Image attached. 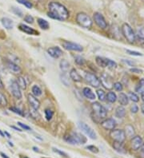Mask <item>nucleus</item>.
I'll return each instance as SVG.
<instances>
[{
    "label": "nucleus",
    "mask_w": 144,
    "mask_h": 158,
    "mask_svg": "<svg viewBox=\"0 0 144 158\" xmlns=\"http://www.w3.org/2000/svg\"><path fill=\"white\" fill-rule=\"evenodd\" d=\"M141 154L143 156V157L144 158V142L143 143V145L141 147Z\"/></svg>",
    "instance_id": "864d4df0"
},
{
    "label": "nucleus",
    "mask_w": 144,
    "mask_h": 158,
    "mask_svg": "<svg viewBox=\"0 0 144 158\" xmlns=\"http://www.w3.org/2000/svg\"><path fill=\"white\" fill-rule=\"evenodd\" d=\"M21 88L18 85L17 82H12L10 85V89L13 96L16 99H21L22 98V92H21Z\"/></svg>",
    "instance_id": "ddd939ff"
},
{
    "label": "nucleus",
    "mask_w": 144,
    "mask_h": 158,
    "mask_svg": "<svg viewBox=\"0 0 144 158\" xmlns=\"http://www.w3.org/2000/svg\"><path fill=\"white\" fill-rule=\"evenodd\" d=\"M8 143H9V144H10V145H11V146H13V144H12L11 142H8Z\"/></svg>",
    "instance_id": "0e129e2a"
},
{
    "label": "nucleus",
    "mask_w": 144,
    "mask_h": 158,
    "mask_svg": "<svg viewBox=\"0 0 144 158\" xmlns=\"http://www.w3.org/2000/svg\"><path fill=\"white\" fill-rule=\"evenodd\" d=\"M75 62L77 65H84V63H85V60H84L83 58L80 57V56H76L75 58Z\"/></svg>",
    "instance_id": "58836bf2"
},
{
    "label": "nucleus",
    "mask_w": 144,
    "mask_h": 158,
    "mask_svg": "<svg viewBox=\"0 0 144 158\" xmlns=\"http://www.w3.org/2000/svg\"><path fill=\"white\" fill-rule=\"evenodd\" d=\"M117 64L116 62H114L110 59H107V66L106 67H109V68H116Z\"/></svg>",
    "instance_id": "a19ab883"
},
{
    "label": "nucleus",
    "mask_w": 144,
    "mask_h": 158,
    "mask_svg": "<svg viewBox=\"0 0 144 158\" xmlns=\"http://www.w3.org/2000/svg\"><path fill=\"white\" fill-rule=\"evenodd\" d=\"M122 33H123L124 37L126 38V39L128 41V42L134 43V42L136 41V35L129 24L124 23L122 26Z\"/></svg>",
    "instance_id": "39448f33"
},
{
    "label": "nucleus",
    "mask_w": 144,
    "mask_h": 158,
    "mask_svg": "<svg viewBox=\"0 0 144 158\" xmlns=\"http://www.w3.org/2000/svg\"><path fill=\"white\" fill-rule=\"evenodd\" d=\"M141 111H142L143 114H144V103L142 104V106H141Z\"/></svg>",
    "instance_id": "5fc2aeb1"
},
{
    "label": "nucleus",
    "mask_w": 144,
    "mask_h": 158,
    "mask_svg": "<svg viewBox=\"0 0 144 158\" xmlns=\"http://www.w3.org/2000/svg\"><path fill=\"white\" fill-rule=\"evenodd\" d=\"M86 149H88L89 151L92 152L94 153H99V148H97L95 145H89L86 147Z\"/></svg>",
    "instance_id": "79ce46f5"
},
{
    "label": "nucleus",
    "mask_w": 144,
    "mask_h": 158,
    "mask_svg": "<svg viewBox=\"0 0 144 158\" xmlns=\"http://www.w3.org/2000/svg\"><path fill=\"white\" fill-rule=\"evenodd\" d=\"M113 147L118 153H126V149H125V148L123 147V143L115 141L113 144Z\"/></svg>",
    "instance_id": "5701e85b"
},
{
    "label": "nucleus",
    "mask_w": 144,
    "mask_h": 158,
    "mask_svg": "<svg viewBox=\"0 0 144 158\" xmlns=\"http://www.w3.org/2000/svg\"><path fill=\"white\" fill-rule=\"evenodd\" d=\"M70 77L74 81V82H81L82 81V77L79 74L78 71L76 70L75 69H72L71 71H70Z\"/></svg>",
    "instance_id": "aec40b11"
},
{
    "label": "nucleus",
    "mask_w": 144,
    "mask_h": 158,
    "mask_svg": "<svg viewBox=\"0 0 144 158\" xmlns=\"http://www.w3.org/2000/svg\"><path fill=\"white\" fill-rule=\"evenodd\" d=\"M33 150L35 152H39V150H38V148H36V147H33Z\"/></svg>",
    "instance_id": "052dcab7"
},
{
    "label": "nucleus",
    "mask_w": 144,
    "mask_h": 158,
    "mask_svg": "<svg viewBox=\"0 0 144 158\" xmlns=\"http://www.w3.org/2000/svg\"><path fill=\"white\" fill-rule=\"evenodd\" d=\"M107 59H105V58H102V57H96L95 61L99 66L104 68V67L107 66Z\"/></svg>",
    "instance_id": "bb28decb"
},
{
    "label": "nucleus",
    "mask_w": 144,
    "mask_h": 158,
    "mask_svg": "<svg viewBox=\"0 0 144 158\" xmlns=\"http://www.w3.org/2000/svg\"><path fill=\"white\" fill-rule=\"evenodd\" d=\"M110 138H112L115 141L121 142V143H123L125 141V139H126L125 132L123 129H114L113 130L110 131Z\"/></svg>",
    "instance_id": "423d86ee"
},
{
    "label": "nucleus",
    "mask_w": 144,
    "mask_h": 158,
    "mask_svg": "<svg viewBox=\"0 0 144 158\" xmlns=\"http://www.w3.org/2000/svg\"><path fill=\"white\" fill-rule=\"evenodd\" d=\"M62 46L63 48L67 50H73V51H79L81 52L83 50V48L81 45L75 43V42H72L63 41L62 42Z\"/></svg>",
    "instance_id": "6e6552de"
},
{
    "label": "nucleus",
    "mask_w": 144,
    "mask_h": 158,
    "mask_svg": "<svg viewBox=\"0 0 144 158\" xmlns=\"http://www.w3.org/2000/svg\"><path fill=\"white\" fill-rule=\"evenodd\" d=\"M7 68L10 69L11 72H13L14 74H18V73L21 72L20 66H19L17 64H15L14 62H7Z\"/></svg>",
    "instance_id": "6ab92c4d"
},
{
    "label": "nucleus",
    "mask_w": 144,
    "mask_h": 158,
    "mask_svg": "<svg viewBox=\"0 0 144 158\" xmlns=\"http://www.w3.org/2000/svg\"><path fill=\"white\" fill-rule=\"evenodd\" d=\"M60 78H61V82H62L66 86H70V82H69V79L67 78V76L65 74H62L60 75Z\"/></svg>",
    "instance_id": "c9c22d12"
},
{
    "label": "nucleus",
    "mask_w": 144,
    "mask_h": 158,
    "mask_svg": "<svg viewBox=\"0 0 144 158\" xmlns=\"http://www.w3.org/2000/svg\"><path fill=\"white\" fill-rule=\"evenodd\" d=\"M128 98H130L132 101H134V102H138L139 101V97H138L137 94H135L133 92H130L129 93V96H128Z\"/></svg>",
    "instance_id": "e433bc0d"
},
{
    "label": "nucleus",
    "mask_w": 144,
    "mask_h": 158,
    "mask_svg": "<svg viewBox=\"0 0 144 158\" xmlns=\"http://www.w3.org/2000/svg\"><path fill=\"white\" fill-rule=\"evenodd\" d=\"M18 3H19L22 5H24L26 7H27L29 9H31L33 7V5L31 3L30 1H28V0H16Z\"/></svg>",
    "instance_id": "f704fd0d"
},
{
    "label": "nucleus",
    "mask_w": 144,
    "mask_h": 158,
    "mask_svg": "<svg viewBox=\"0 0 144 158\" xmlns=\"http://www.w3.org/2000/svg\"><path fill=\"white\" fill-rule=\"evenodd\" d=\"M141 94H142V99H143V101H144V91L143 92V93H141Z\"/></svg>",
    "instance_id": "680f3d73"
},
{
    "label": "nucleus",
    "mask_w": 144,
    "mask_h": 158,
    "mask_svg": "<svg viewBox=\"0 0 144 158\" xmlns=\"http://www.w3.org/2000/svg\"><path fill=\"white\" fill-rule=\"evenodd\" d=\"M125 135H126V137L127 138H132L134 137V133H135V132H134V127L132 126V125H126V127H125Z\"/></svg>",
    "instance_id": "4be33fe9"
},
{
    "label": "nucleus",
    "mask_w": 144,
    "mask_h": 158,
    "mask_svg": "<svg viewBox=\"0 0 144 158\" xmlns=\"http://www.w3.org/2000/svg\"><path fill=\"white\" fill-rule=\"evenodd\" d=\"M1 22H2V24H3L4 27L7 29V30H10L14 27L13 21L10 19V18H3L1 19Z\"/></svg>",
    "instance_id": "a211bd4d"
},
{
    "label": "nucleus",
    "mask_w": 144,
    "mask_h": 158,
    "mask_svg": "<svg viewBox=\"0 0 144 158\" xmlns=\"http://www.w3.org/2000/svg\"><path fill=\"white\" fill-rule=\"evenodd\" d=\"M97 95H98V97L101 101H104L106 100V94L102 89H98L97 90Z\"/></svg>",
    "instance_id": "72a5a7b5"
},
{
    "label": "nucleus",
    "mask_w": 144,
    "mask_h": 158,
    "mask_svg": "<svg viewBox=\"0 0 144 158\" xmlns=\"http://www.w3.org/2000/svg\"><path fill=\"white\" fill-rule=\"evenodd\" d=\"M18 125L20 126L23 129H24V130H27V131H30L31 130V128L30 127V126H28V125H25V124L22 123V122H20V121H19L18 122Z\"/></svg>",
    "instance_id": "a18cd8bd"
},
{
    "label": "nucleus",
    "mask_w": 144,
    "mask_h": 158,
    "mask_svg": "<svg viewBox=\"0 0 144 158\" xmlns=\"http://www.w3.org/2000/svg\"><path fill=\"white\" fill-rule=\"evenodd\" d=\"M24 21L27 22V23H31V24H32V23L34 22V18L32 17L31 15H30V14H28V15H26V16H25V18H24Z\"/></svg>",
    "instance_id": "37998d69"
},
{
    "label": "nucleus",
    "mask_w": 144,
    "mask_h": 158,
    "mask_svg": "<svg viewBox=\"0 0 144 158\" xmlns=\"http://www.w3.org/2000/svg\"><path fill=\"white\" fill-rule=\"evenodd\" d=\"M53 151L55 152V153H58V154H60L61 156H63V157H67V153H65L64 152H62L60 151V150H58V149H57V148H53Z\"/></svg>",
    "instance_id": "8fccbe9b"
},
{
    "label": "nucleus",
    "mask_w": 144,
    "mask_h": 158,
    "mask_svg": "<svg viewBox=\"0 0 144 158\" xmlns=\"http://www.w3.org/2000/svg\"><path fill=\"white\" fill-rule=\"evenodd\" d=\"M106 99L110 102V103H114V102H115L117 100V96L115 93H114V92H109V93H107V94L106 95Z\"/></svg>",
    "instance_id": "c85d7f7f"
},
{
    "label": "nucleus",
    "mask_w": 144,
    "mask_h": 158,
    "mask_svg": "<svg viewBox=\"0 0 144 158\" xmlns=\"http://www.w3.org/2000/svg\"><path fill=\"white\" fill-rule=\"evenodd\" d=\"M100 82L103 85L106 89H110L113 88V83L111 81V78L109 75H107L106 74H103L101 76V78L99 79Z\"/></svg>",
    "instance_id": "f8f14e48"
},
{
    "label": "nucleus",
    "mask_w": 144,
    "mask_h": 158,
    "mask_svg": "<svg viewBox=\"0 0 144 158\" xmlns=\"http://www.w3.org/2000/svg\"><path fill=\"white\" fill-rule=\"evenodd\" d=\"M48 54L54 59H58L61 57L62 54V51L61 49L58 46H54V47H50L47 50Z\"/></svg>",
    "instance_id": "2eb2a0df"
},
{
    "label": "nucleus",
    "mask_w": 144,
    "mask_h": 158,
    "mask_svg": "<svg viewBox=\"0 0 144 158\" xmlns=\"http://www.w3.org/2000/svg\"><path fill=\"white\" fill-rule=\"evenodd\" d=\"M49 12L48 16L53 19L59 21H65L70 16L68 10L65 6L59 3L58 2H51L49 4Z\"/></svg>",
    "instance_id": "f257e3e1"
},
{
    "label": "nucleus",
    "mask_w": 144,
    "mask_h": 158,
    "mask_svg": "<svg viewBox=\"0 0 144 158\" xmlns=\"http://www.w3.org/2000/svg\"><path fill=\"white\" fill-rule=\"evenodd\" d=\"M10 110H11L12 112H14V114H19V115H21V116H23V112H22L19 109L16 108V107H10Z\"/></svg>",
    "instance_id": "c03bdc74"
},
{
    "label": "nucleus",
    "mask_w": 144,
    "mask_h": 158,
    "mask_svg": "<svg viewBox=\"0 0 144 158\" xmlns=\"http://www.w3.org/2000/svg\"><path fill=\"white\" fill-rule=\"evenodd\" d=\"M130 111H131V113H133V114H136L138 113V111H139V107H138L137 105H132L131 107H130Z\"/></svg>",
    "instance_id": "de8ad7c7"
},
{
    "label": "nucleus",
    "mask_w": 144,
    "mask_h": 158,
    "mask_svg": "<svg viewBox=\"0 0 144 158\" xmlns=\"http://www.w3.org/2000/svg\"><path fill=\"white\" fill-rule=\"evenodd\" d=\"M113 87L114 89H115L116 91H119V92H121L123 89V85L121 84L120 82H115L113 84Z\"/></svg>",
    "instance_id": "ea45409f"
},
{
    "label": "nucleus",
    "mask_w": 144,
    "mask_h": 158,
    "mask_svg": "<svg viewBox=\"0 0 144 158\" xmlns=\"http://www.w3.org/2000/svg\"><path fill=\"white\" fill-rule=\"evenodd\" d=\"M0 88H1V89H3V82H2L1 78H0Z\"/></svg>",
    "instance_id": "bf43d9fd"
},
{
    "label": "nucleus",
    "mask_w": 144,
    "mask_h": 158,
    "mask_svg": "<svg viewBox=\"0 0 144 158\" xmlns=\"http://www.w3.org/2000/svg\"><path fill=\"white\" fill-rule=\"evenodd\" d=\"M19 30L22 31L24 33H26V34H27V35H37L38 34L37 31L34 30L33 28H31L30 27H28L27 25H24V24H20L19 26Z\"/></svg>",
    "instance_id": "f3484780"
},
{
    "label": "nucleus",
    "mask_w": 144,
    "mask_h": 158,
    "mask_svg": "<svg viewBox=\"0 0 144 158\" xmlns=\"http://www.w3.org/2000/svg\"><path fill=\"white\" fill-rule=\"evenodd\" d=\"M135 91L139 93H142L144 91V79H141L139 83L138 84Z\"/></svg>",
    "instance_id": "473e14b6"
},
{
    "label": "nucleus",
    "mask_w": 144,
    "mask_h": 158,
    "mask_svg": "<svg viewBox=\"0 0 144 158\" xmlns=\"http://www.w3.org/2000/svg\"><path fill=\"white\" fill-rule=\"evenodd\" d=\"M11 128H13V129H15V130H17V131H19V132H22V129H19V128H17V127H14V126H12V127Z\"/></svg>",
    "instance_id": "13d9d810"
},
{
    "label": "nucleus",
    "mask_w": 144,
    "mask_h": 158,
    "mask_svg": "<svg viewBox=\"0 0 144 158\" xmlns=\"http://www.w3.org/2000/svg\"><path fill=\"white\" fill-rule=\"evenodd\" d=\"M1 156H2V157L3 158H9L7 155L5 154V153H1Z\"/></svg>",
    "instance_id": "4d7b16f0"
},
{
    "label": "nucleus",
    "mask_w": 144,
    "mask_h": 158,
    "mask_svg": "<svg viewBox=\"0 0 144 158\" xmlns=\"http://www.w3.org/2000/svg\"><path fill=\"white\" fill-rule=\"evenodd\" d=\"M117 124L116 121L114 120L113 118H108V119H105L101 122V126L105 129L106 130H113L114 129H115Z\"/></svg>",
    "instance_id": "9b49d317"
},
{
    "label": "nucleus",
    "mask_w": 144,
    "mask_h": 158,
    "mask_svg": "<svg viewBox=\"0 0 144 158\" xmlns=\"http://www.w3.org/2000/svg\"><path fill=\"white\" fill-rule=\"evenodd\" d=\"M37 21H38V24L39 27L43 30H47L48 28L50 27V25L48 23L47 21L45 20L43 18H38Z\"/></svg>",
    "instance_id": "cd10ccee"
},
{
    "label": "nucleus",
    "mask_w": 144,
    "mask_h": 158,
    "mask_svg": "<svg viewBox=\"0 0 144 158\" xmlns=\"http://www.w3.org/2000/svg\"><path fill=\"white\" fill-rule=\"evenodd\" d=\"M27 99H28V102L30 104V106L32 107V109L34 110H38V108L40 107V101H38L36 97H34L33 94H28L27 96Z\"/></svg>",
    "instance_id": "dca6fc26"
},
{
    "label": "nucleus",
    "mask_w": 144,
    "mask_h": 158,
    "mask_svg": "<svg viewBox=\"0 0 144 158\" xmlns=\"http://www.w3.org/2000/svg\"><path fill=\"white\" fill-rule=\"evenodd\" d=\"M93 110V119L94 121H96V118H99V119H104L106 117V110L104 107L99 103V102H97L95 101L93 102L91 105Z\"/></svg>",
    "instance_id": "7ed1b4c3"
},
{
    "label": "nucleus",
    "mask_w": 144,
    "mask_h": 158,
    "mask_svg": "<svg viewBox=\"0 0 144 158\" xmlns=\"http://www.w3.org/2000/svg\"><path fill=\"white\" fill-rule=\"evenodd\" d=\"M82 93H83V95L86 97V98H88V99H95V94L93 93L92 90L90 89V88H88V87H85L84 89H82Z\"/></svg>",
    "instance_id": "412c9836"
},
{
    "label": "nucleus",
    "mask_w": 144,
    "mask_h": 158,
    "mask_svg": "<svg viewBox=\"0 0 144 158\" xmlns=\"http://www.w3.org/2000/svg\"><path fill=\"white\" fill-rule=\"evenodd\" d=\"M32 93L34 97H39L42 95V89L39 88V86H34L31 89Z\"/></svg>",
    "instance_id": "7c9ffc66"
},
{
    "label": "nucleus",
    "mask_w": 144,
    "mask_h": 158,
    "mask_svg": "<svg viewBox=\"0 0 144 158\" xmlns=\"http://www.w3.org/2000/svg\"><path fill=\"white\" fill-rule=\"evenodd\" d=\"M119 103L124 106H127L129 103V98L128 97L123 93H120L119 95Z\"/></svg>",
    "instance_id": "b1692460"
},
{
    "label": "nucleus",
    "mask_w": 144,
    "mask_h": 158,
    "mask_svg": "<svg viewBox=\"0 0 144 158\" xmlns=\"http://www.w3.org/2000/svg\"><path fill=\"white\" fill-rule=\"evenodd\" d=\"M126 115V110L123 106L117 107L115 110V116L119 118H123Z\"/></svg>",
    "instance_id": "a878e982"
},
{
    "label": "nucleus",
    "mask_w": 144,
    "mask_h": 158,
    "mask_svg": "<svg viewBox=\"0 0 144 158\" xmlns=\"http://www.w3.org/2000/svg\"><path fill=\"white\" fill-rule=\"evenodd\" d=\"M17 83L20 88L23 89H27V83H26V81H25L24 78H23V77H19L18 78Z\"/></svg>",
    "instance_id": "2f4dec72"
},
{
    "label": "nucleus",
    "mask_w": 144,
    "mask_h": 158,
    "mask_svg": "<svg viewBox=\"0 0 144 158\" xmlns=\"http://www.w3.org/2000/svg\"><path fill=\"white\" fill-rule=\"evenodd\" d=\"M122 62H123V63H125L126 65H129V66H134V65H135V63L133 62H131L130 60H125V59H123Z\"/></svg>",
    "instance_id": "09e8293b"
},
{
    "label": "nucleus",
    "mask_w": 144,
    "mask_h": 158,
    "mask_svg": "<svg viewBox=\"0 0 144 158\" xmlns=\"http://www.w3.org/2000/svg\"><path fill=\"white\" fill-rule=\"evenodd\" d=\"M59 67H60V69H61L62 72H67L69 67H70V63L66 59H62L59 62Z\"/></svg>",
    "instance_id": "393cba45"
},
{
    "label": "nucleus",
    "mask_w": 144,
    "mask_h": 158,
    "mask_svg": "<svg viewBox=\"0 0 144 158\" xmlns=\"http://www.w3.org/2000/svg\"><path fill=\"white\" fill-rule=\"evenodd\" d=\"M13 11H14L15 14H18L19 16H20V17L22 16V15H23V13H22V11L19 10V9H17V8H14V9H13Z\"/></svg>",
    "instance_id": "603ef678"
},
{
    "label": "nucleus",
    "mask_w": 144,
    "mask_h": 158,
    "mask_svg": "<svg viewBox=\"0 0 144 158\" xmlns=\"http://www.w3.org/2000/svg\"><path fill=\"white\" fill-rule=\"evenodd\" d=\"M64 140L71 144H83L86 142V137L75 132H72L71 133L65 136Z\"/></svg>",
    "instance_id": "f03ea898"
},
{
    "label": "nucleus",
    "mask_w": 144,
    "mask_h": 158,
    "mask_svg": "<svg viewBox=\"0 0 144 158\" xmlns=\"http://www.w3.org/2000/svg\"><path fill=\"white\" fill-rule=\"evenodd\" d=\"M85 78H86V82L95 88H98L101 85V82H100V80L99 79V78L95 74H93L87 73L86 76H85Z\"/></svg>",
    "instance_id": "9d476101"
},
{
    "label": "nucleus",
    "mask_w": 144,
    "mask_h": 158,
    "mask_svg": "<svg viewBox=\"0 0 144 158\" xmlns=\"http://www.w3.org/2000/svg\"><path fill=\"white\" fill-rule=\"evenodd\" d=\"M76 22H78L79 26L82 27L89 29L92 27L93 22L91 18L84 12H80L76 16Z\"/></svg>",
    "instance_id": "20e7f679"
},
{
    "label": "nucleus",
    "mask_w": 144,
    "mask_h": 158,
    "mask_svg": "<svg viewBox=\"0 0 144 158\" xmlns=\"http://www.w3.org/2000/svg\"><path fill=\"white\" fill-rule=\"evenodd\" d=\"M0 135H1V137H4V133H3L1 130H0Z\"/></svg>",
    "instance_id": "e2e57ef3"
},
{
    "label": "nucleus",
    "mask_w": 144,
    "mask_h": 158,
    "mask_svg": "<svg viewBox=\"0 0 144 158\" xmlns=\"http://www.w3.org/2000/svg\"><path fill=\"white\" fill-rule=\"evenodd\" d=\"M25 158H28V157H25Z\"/></svg>",
    "instance_id": "69168bd1"
},
{
    "label": "nucleus",
    "mask_w": 144,
    "mask_h": 158,
    "mask_svg": "<svg viewBox=\"0 0 144 158\" xmlns=\"http://www.w3.org/2000/svg\"><path fill=\"white\" fill-rule=\"evenodd\" d=\"M93 18H94V21L95 22V24L99 27L101 29H106V27H107V23H106L105 18L103 17V15L101 13H99V12H95L93 14Z\"/></svg>",
    "instance_id": "1a4fd4ad"
},
{
    "label": "nucleus",
    "mask_w": 144,
    "mask_h": 158,
    "mask_svg": "<svg viewBox=\"0 0 144 158\" xmlns=\"http://www.w3.org/2000/svg\"><path fill=\"white\" fill-rule=\"evenodd\" d=\"M143 139L139 136H134V138H132L131 141H130L131 148H133L134 150H135V151L140 149L142 145H143Z\"/></svg>",
    "instance_id": "4468645a"
},
{
    "label": "nucleus",
    "mask_w": 144,
    "mask_h": 158,
    "mask_svg": "<svg viewBox=\"0 0 144 158\" xmlns=\"http://www.w3.org/2000/svg\"><path fill=\"white\" fill-rule=\"evenodd\" d=\"M130 71L132 73H135V74H141V73H143L142 69H137V68H132V69H130Z\"/></svg>",
    "instance_id": "3c124183"
},
{
    "label": "nucleus",
    "mask_w": 144,
    "mask_h": 158,
    "mask_svg": "<svg viewBox=\"0 0 144 158\" xmlns=\"http://www.w3.org/2000/svg\"><path fill=\"white\" fill-rule=\"evenodd\" d=\"M127 53L130 55H133V56H143V54H141L139 52L133 51V50H127Z\"/></svg>",
    "instance_id": "49530a36"
},
{
    "label": "nucleus",
    "mask_w": 144,
    "mask_h": 158,
    "mask_svg": "<svg viewBox=\"0 0 144 158\" xmlns=\"http://www.w3.org/2000/svg\"><path fill=\"white\" fill-rule=\"evenodd\" d=\"M4 135H6V136H7V138H11V136H10V134L8 133H7V132H6V131H5V132H4Z\"/></svg>",
    "instance_id": "6e6d98bb"
},
{
    "label": "nucleus",
    "mask_w": 144,
    "mask_h": 158,
    "mask_svg": "<svg viewBox=\"0 0 144 158\" xmlns=\"http://www.w3.org/2000/svg\"><path fill=\"white\" fill-rule=\"evenodd\" d=\"M135 35L137 36L139 39H144V27L143 26H139V27L136 29V34Z\"/></svg>",
    "instance_id": "c756f323"
},
{
    "label": "nucleus",
    "mask_w": 144,
    "mask_h": 158,
    "mask_svg": "<svg viewBox=\"0 0 144 158\" xmlns=\"http://www.w3.org/2000/svg\"><path fill=\"white\" fill-rule=\"evenodd\" d=\"M78 125H79V129H80L84 133L86 134L90 138H91L93 140H95V139L97 138V135H96L95 132L93 130L92 128L90 127L88 125H86V124L84 123V122H79Z\"/></svg>",
    "instance_id": "0eeeda50"
},
{
    "label": "nucleus",
    "mask_w": 144,
    "mask_h": 158,
    "mask_svg": "<svg viewBox=\"0 0 144 158\" xmlns=\"http://www.w3.org/2000/svg\"><path fill=\"white\" fill-rule=\"evenodd\" d=\"M45 115H46V118L47 120L50 121L53 117V115H54V112L52 111L50 109H47L45 110Z\"/></svg>",
    "instance_id": "4c0bfd02"
}]
</instances>
